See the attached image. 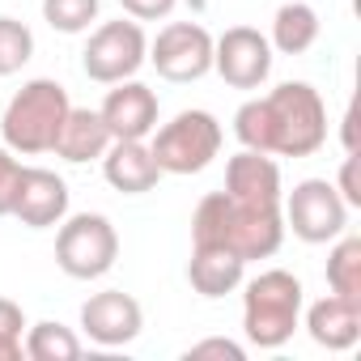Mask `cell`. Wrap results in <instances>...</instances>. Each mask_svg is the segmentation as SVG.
<instances>
[{
    "label": "cell",
    "mask_w": 361,
    "mask_h": 361,
    "mask_svg": "<svg viewBox=\"0 0 361 361\" xmlns=\"http://www.w3.org/2000/svg\"><path fill=\"white\" fill-rule=\"evenodd\" d=\"M234 136L243 149L276 157H310L327 140V106L314 85L285 81L264 98H251L234 115Z\"/></svg>",
    "instance_id": "obj_1"
},
{
    "label": "cell",
    "mask_w": 361,
    "mask_h": 361,
    "mask_svg": "<svg viewBox=\"0 0 361 361\" xmlns=\"http://www.w3.org/2000/svg\"><path fill=\"white\" fill-rule=\"evenodd\" d=\"M285 243V213L268 204L234 200L230 192H209L192 217V247L234 251L243 264L276 255Z\"/></svg>",
    "instance_id": "obj_2"
},
{
    "label": "cell",
    "mask_w": 361,
    "mask_h": 361,
    "mask_svg": "<svg viewBox=\"0 0 361 361\" xmlns=\"http://www.w3.org/2000/svg\"><path fill=\"white\" fill-rule=\"evenodd\" d=\"M68 90L51 77H35L26 81L9 106H5V119H0V136L13 153H51L56 149V136L64 128V115H68Z\"/></svg>",
    "instance_id": "obj_3"
},
{
    "label": "cell",
    "mask_w": 361,
    "mask_h": 361,
    "mask_svg": "<svg viewBox=\"0 0 361 361\" xmlns=\"http://www.w3.org/2000/svg\"><path fill=\"white\" fill-rule=\"evenodd\" d=\"M302 281L285 268H268L247 281L243 293V331L255 348H281L302 319Z\"/></svg>",
    "instance_id": "obj_4"
},
{
    "label": "cell",
    "mask_w": 361,
    "mask_h": 361,
    "mask_svg": "<svg viewBox=\"0 0 361 361\" xmlns=\"http://www.w3.org/2000/svg\"><path fill=\"white\" fill-rule=\"evenodd\" d=\"M153 161L161 174H200L204 166H213V157L221 153V123L209 111H178L170 123L153 128Z\"/></svg>",
    "instance_id": "obj_5"
},
{
    "label": "cell",
    "mask_w": 361,
    "mask_h": 361,
    "mask_svg": "<svg viewBox=\"0 0 361 361\" xmlns=\"http://www.w3.org/2000/svg\"><path fill=\"white\" fill-rule=\"evenodd\" d=\"M119 259V234L111 226V217L102 213H77L68 221H60L56 234V264L64 268V276L73 281H98L115 268Z\"/></svg>",
    "instance_id": "obj_6"
},
{
    "label": "cell",
    "mask_w": 361,
    "mask_h": 361,
    "mask_svg": "<svg viewBox=\"0 0 361 361\" xmlns=\"http://www.w3.org/2000/svg\"><path fill=\"white\" fill-rule=\"evenodd\" d=\"M145 60H149V39H145L136 18L132 22H123V18L119 22H102L90 35L85 51H81V68L98 85H115V81L136 77Z\"/></svg>",
    "instance_id": "obj_7"
},
{
    "label": "cell",
    "mask_w": 361,
    "mask_h": 361,
    "mask_svg": "<svg viewBox=\"0 0 361 361\" xmlns=\"http://www.w3.org/2000/svg\"><path fill=\"white\" fill-rule=\"evenodd\" d=\"M281 213H285V226L310 247L340 238L348 226V204L327 178H302L289 196H281Z\"/></svg>",
    "instance_id": "obj_8"
},
{
    "label": "cell",
    "mask_w": 361,
    "mask_h": 361,
    "mask_svg": "<svg viewBox=\"0 0 361 361\" xmlns=\"http://www.w3.org/2000/svg\"><path fill=\"white\" fill-rule=\"evenodd\" d=\"M149 64L157 68V77L178 85L200 81L204 73H213V35L200 22H170L149 43Z\"/></svg>",
    "instance_id": "obj_9"
},
{
    "label": "cell",
    "mask_w": 361,
    "mask_h": 361,
    "mask_svg": "<svg viewBox=\"0 0 361 361\" xmlns=\"http://www.w3.org/2000/svg\"><path fill=\"white\" fill-rule=\"evenodd\" d=\"M213 68L234 90H259L272 73V43L255 26H230L213 39Z\"/></svg>",
    "instance_id": "obj_10"
},
{
    "label": "cell",
    "mask_w": 361,
    "mask_h": 361,
    "mask_svg": "<svg viewBox=\"0 0 361 361\" xmlns=\"http://www.w3.org/2000/svg\"><path fill=\"white\" fill-rule=\"evenodd\" d=\"M145 327V310L132 293L123 289H102L94 293L85 306H81V331L102 344V348H119V344H132Z\"/></svg>",
    "instance_id": "obj_11"
},
{
    "label": "cell",
    "mask_w": 361,
    "mask_h": 361,
    "mask_svg": "<svg viewBox=\"0 0 361 361\" xmlns=\"http://www.w3.org/2000/svg\"><path fill=\"white\" fill-rule=\"evenodd\" d=\"M13 217L30 230H51L68 217V183L56 170L43 166H26L22 183H18V200H13Z\"/></svg>",
    "instance_id": "obj_12"
},
{
    "label": "cell",
    "mask_w": 361,
    "mask_h": 361,
    "mask_svg": "<svg viewBox=\"0 0 361 361\" xmlns=\"http://www.w3.org/2000/svg\"><path fill=\"white\" fill-rule=\"evenodd\" d=\"M111 140H145L157 128V94L140 81H115V90L106 94V102L98 106Z\"/></svg>",
    "instance_id": "obj_13"
},
{
    "label": "cell",
    "mask_w": 361,
    "mask_h": 361,
    "mask_svg": "<svg viewBox=\"0 0 361 361\" xmlns=\"http://www.w3.org/2000/svg\"><path fill=\"white\" fill-rule=\"evenodd\" d=\"M226 192L234 200H247V204H268V209H281V166L272 161V153H255V149H243L226 161Z\"/></svg>",
    "instance_id": "obj_14"
},
{
    "label": "cell",
    "mask_w": 361,
    "mask_h": 361,
    "mask_svg": "<svg viewBox=\"0 0 361 361\" xmlns=\"http://www.w3.org/2000/svg\"><path fill=\"white\" fill-rule=\"evenodd\" d=\"M102 174L106 183L123 196H145L157 188V161H153V149L145 140H111L106 153H102Z\"/></svg>",
    "instance_id": "obj_15"
},
{
    "label": "cell",
    "mask_w": 361,
    "mask_h": 361,
    "mask_svg": "<svg viewBox=\"0 0 361 361\" xmlns=\"http://www.w3.org/2000/svg\"><path fill=\"white\" fill-rule=\"evenodd\" d=\"M306 331L319 348H331V353H344L357 344L361 336V302L353 298H340V293H327L319 298L310 310H306Z\"/></svg>",
    "instance_id": "obj_16"
},
{
    "label": "cell",
    "mask_w": 361,
    "mask_h": 361,
    "mask_svg": "<svg viewBox=\"0 0 361 361\" xmlns=\"http://www.w3.org/2000/svg\"><path fill=\"white\" fill-rule=\"evenodd\" d=\"M106 145H111V132H106L102 115H98V111H90V106H68L64 128H60V136H56V149H51V153H60L64 161L81 166V161L102 157V153H106Z\"/></svg>",
    "instance_id": "obj_17"
},
{
    "label": "cell",
    "mask_w": 361,
    "mask_h": 361,
    "mask_svg": "<svg viewBox=\"0 0 361 361\" xmlns=\"http://www.w3.org/2000/svg\"><path fill=\"white\" fill-rule=\"evenodd\" d=\"M247 264L234 251L221 247H192V264H188V281L200 298H226L243 285Z\"/></svg>",
    "instance_id": "obj_18"
},
{
    "label": "cell",
    "mask_w": 361,
    "mask_h": 361,
    "mask_svg": "<svg viewBox=\"0 0 361 361\" xmlns=\"http://www.w3.org/2000/svg\"><path fill=\"white\" fill-rule=\"evenodd\" d=\"M314 39H319V13L306 5V0H289V5L276 9V18H272V39H268V43H272L281 56H302V51L314 47Z\"/></svg>",
    "instance_id": "obj_19"
},
{
    "label": "cell",
    "mask_w": 361,
    "mask_h": 361,
    "mask_svg": "<svg viewBox=\"0 0 361 361\" xmlns=\"http://www.w3.org/2000/svg\"><path fill=\"white\" fill-rule=\"evenodd\" d=\"M22 353H26L30 361H73V357H81V340H77L73 327L43 319V323H35V327L26 331Z\"/></svg>",
    "instance_id": "obj_20"
},
{
    "label": "cell",
    "mask_w": 361,
    "mask_h": 361,
    "mask_svg": "<svg viewBox=\"0 0 361 361\" xmlns=\"http://www.w3.org/2000/svg\"><path fill=\"white\" fill-rule=\"evenodd\" d=\"M327 285H331V293L361 302V238L357 234H344L331 247V255H327Z\"/></svg>",
    "instance_id": "obj_21"
},
{
    "label": "cell",
    "mask_w": 361,
    "mask_h": 361,
    "mask_svg": "<svg viewBox=\"0 0 361 361\" xmlns=\"http://www.w3.org/2000/svg\"><path fill=\"white\" fill-rule=\"evenodd\" d=\"M35 56V35L18 18H0V77H13L30 64Z\"/></svg>",
    "instance_id": "obj_22"
},
{
    "label": "cell",
    "mask_w": 361,
    "mask_h": 361,
    "mask_svg": "<svg viewBox=\"0 0 361 361\" xmlns=\"http://www.w3.org/2000/svg\"><path fill=\"white\" fill-rule=\"evenodd\" d=\"M43 18L60 35H81L98 22V0H43Z\"/></svg>",
    "instance_id": "obj_23"
},
{
    "label": "cell",
    "mask_w": 361,
    "mask_h": 361,
    "mask_svg": "<svg viewBox=\"0 0 361 361\" xmlns=\"http://www.w3.org/2000/svg\"><path fill=\"white\" fill-rule=\"evenodd\" d=\"M22 327H26L22 306L0 298V361H22Z\"/></svg>",
    "instance_id": "obj_24"
},
{
    "label": "cell",
    "mask_w": 361,
    "mask_h": 361,
    "mask_svg": "<svg viewBox=\"0 0 361 361\" xmlns=\"http://www.w3.org/2000/svg\"><path fill=\"white\" fill-rule=\"evenodd\" d=\"M22 170H26V166L13 157V149L0 145V217H13V200H18Z\"/></svg>",
    "instance_id": "obj_25"
},
{
    "label": "cell",
    "mask_w": 361,
    "mask_h": 361,
    "mask_svg": "<svg viewBox=\"0 0 361 361\" xmlns=\"http://www.w3.org/2000/svg\"><path fill=\"white\" fill-rule=\"evenodd\" d=\"M119 5H123V13L136 18V22H161V18L174 13L178 0H119Z\"/></svg>",
    "instance_id": "obj_26"
},
{
    "label": "cell",
    "mask_w": 361,
    "mask_h": 361,
    "mask_svg": "<svg viewBox=\"0 0 361 361\" xmlns=\"http://www.w3.org/2000/svg\"><path fill=\"white\" fill-rule=\"evenodd\" d=\"M336 192H340V200L348 204V209H357L361 204V192H357V153H348L344 157V166H340V183H331Z\"/></svg>",
    "instance_id": "obj_27"
},
{
    "label": "cell",
    "mask_w": 361,
    "mask_h": 361,
    "mask_svg": "<svg viewBox=\"0 0 361 361\" xmlns=\"http://www.w3.org/2000/svg\"><path fill=\"white\" fill-rule=\"evenodd\" d=\"M188 357H230V361H243L247 353H243V344H234V340H200V344L188 348Z\"/></svg>",
    "instance_id": "obj_28"
},
{
    "label": "cell",
    "mask_w": 361,
    "mask_h": 361,
    "mask_svg": "<svg viewBox=\"0 0 361 361\" xmlns=\"http://www.w3.org/2000/svg\"><path fill=\"white\" fill-rule=\"evenodd\" d=\"M353 123H357V106H348V115H344V153H357V132H353Z\"/></svg>",
    "instance_id": "obj_29"
}]
</instances>
